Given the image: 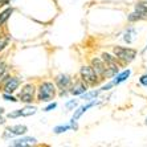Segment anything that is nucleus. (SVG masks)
Returning a JSON list of instances; mask_svg holds the SVG:
<instances>
[{
    "label": "nucleus",
    "instance_id": "20e7f679",
    "mask_svg": "<svg viewBox=\"0 0 147 147\" xmlns=\"http://www.w3.org/2000/svg\"><path fill=\"white\" fill-rule=\"evenodd\" d=\"M127 20L130 23H134V21L138 20H147V0L146 1H138L135 4V11L129 15Z\"/></svg>",
    "mask_w": 147,
    "mask_h": 147
},
{
    "label": "nucleus",
    "instance_id": "4468645a",
    "mask_svg": "<svg viewBox=\"0 0 147 147\" xmlns=\"http://www.w3.org/2000/svg\"><path fill=\"white\" fill-rule=\"evenodd\" d=\"M135 36H137V31H135V28L130 27L127 28L126 32H125V34H123V40L126 41L127 44H131L134 41V38H135Z\"/></svg>",
    "mask_w": 147,
    "mask_h": 147
},
{
    "label": "nucleus",
    "instance_id": "5701e85b",
    "mask_svg": "<svg viewBox=\"0 0 147 147\" xmlns=\"http://www.w3.org/2000/svg\"><path fill=\"white\" fill-rule=\"evenodd\" d=\"M56 107H57V103H56V102H52V103H49L48 106L45 107L44 111H52V110L56 109Z\"/></svg>",
    "mask_w": 147,
    "mask_h": 147
},
{
    "label": "nucleus",
    "instance_id": "f257e3e1",
    "mask_svg": "<svg viewBox=\"0 0 147 147\" xmlns=\"http://www.w3.org/2000/svg\"><path fill=\"white\" fill-rule=\"evenodd\" d=\"M56 97V88L53 82L45 81L41 82L37 89V99L41 102H51Z\"/></svg>",
    "mask_w": 147,
    "mask_h": 147
},
{
    "label": "nucleus",
    "instance_id": "cd10ccee",
    "mask_svg": "<svg viewBox=\"0 0 147 147\" xmlns=\"http://www.w3.org/2000/svg\"><path fill=\"white\" fill-rule=\"evenodd\" d=\"M146 49H147V47H146Z\"/></svg>",
    "mask_w": 147,
    "mask_h": 147
},
{
    "label": "nucleus",
    "instance_id": "6ab92c4d",
    "mask_svg": "<svg viewBox=\"0 0 147 147\" xmlns=\"http://www.w3.org/2000/svg\"><path fill=\"white\" fill-rule=\"evenodd\" d=\"M68 130H73L72 129V125H61V126H57V127H55V133L56 134H61V133H65V131H68Z\"/></svg>",
    "mask_w": 147,
    "mask_h": 147
},
{
    "label": "nucleus",
    "instance_id": "f03ea898",
    "mask_svg": "<svg viewBox=\"0 0 147 147\" xmlns=\"http://www.w3.org/2000/svg\"><path fill=\"white\" fill-rule=\"evenodd\" d=\"M114 56L117 57V60L129 64L137 57V51L133 48H126V47H114L113 49Z\"/></svg>",
    "mask_w": 147,
    "mask_h": 147
},
{
    "label": "nucleus",
    "instance_id": "a211bd4d",
    "mask_svg": "<svg viewBox=\"0 0 147 147\" xmlns=\"http://www.w3.org/2000/svg\"><path fill=\"white\" fill-rule=\"evenodd\" d=\"M8 42H9L8 34H0V52L4 51V48L8 45Z\"/></svg>",
    "mask_w": 147,
    "mask_h": 147
},
{
    "label": "nucleus",
    "instance_id": "39448f33",
    "mask_svg": "<svg viewBox=\"0 0 147 147\" xmlns=\"http://www.w3.org/2000/svg\"><path fill=\"white\" fill-rule=\"evenodd\" d=\"M1 86H3V92L12 94L13 92H16V89L20 85V80L17 77H11V76H5L4 78H0Z\"/></svg>",
    "mask_w": 147,
    "mask_h": 147
},
{
    "label": "nucleus",
    "instance_id": "a878e982",
    "mask_svg": "<svg viewBox=\"0 0 147 147\" xmlns=\"http://www.w3.org/2000/svg\"><path fill=\"white\" fill-rule=\"evenodd\" d=\"M1 123H4V119L1 118V117H0V125H1Z\"/></svg>",
    "mask_w": 147,
    "mask_h": 147
},
{
    "label": "nucleus",
    "instance_id": "f8f14e48",
    "mask_svg": "<svg viewBox=\"0 0 147 147\" xmlns=\"http://www.w3.org/2000/svg\"><path fill=\"white\" fill-rule=\"evenodd\" d=\"M88 90V85H86L84 81H80V82H76L74 85L70 88V93L73 96H81L84 93Z\"/></svg>",
    "mask_w": 147,
    "mask_h": 147
},
{
    "label": "nucleus",
    "instance_id": "9b49d317",
    "mask_svg": "<svg viewBox=\"0 0 147 147\" xmlns=\"http://www.w3.org/2000/svg\"><path fill=\"white\" fill-rule=\"evenodd\" d=\"M97 103H98V102H97L96 99H93L92 102H89V103H86L85 106H81V107H78V109H77V110H76V111H74V114H73V117H72V119L77 121V119H78V118H80V117H81V115H82V114H84V113H86V111H88V110H89V109H90V107H93V106H96Z\"/></svg>",
    "mask_w": 147,
    "mask_h": 147
},
{
    "label": "nucleus",
    "instance_id": "2eb2a0df",
    "mask_svg": "<svg viewBox=\"0 0 147 147\" xmlns=\"http://www.w3.org/2000/svg\"><path fill=\"white\" fill-rule=\"evenodd\" d=\"M101 93V90H92V92H88L86 90L84 94H81V98L85 99V101H93L98 97V94Z\"/></svg>",
    "mask_w": 147,
    "mask_h": 147
},
{
    "label": "nucleus",
    "instance_id": "b1692460",
    "mask_svg": "<svg viewBox=\"0 0 147 147\" xmlns=\"http://www.w3.org/2000/svg\"><path fill=\"white\" fill-rule=\"evenodd\" d=\"M139 84L142 86H146V88H147V74H143L142 77H140V78H139Z\"/></svg>",
    "mask_w": 147,
    "mask_h": 147
},
{
    "label": "nucleus",
    "instance_id": "423d86ee",
    "mask_svg": "<svg viewBox=\"0 0 147 147\" xmlns=\"http://www.w3.org/2000/svg\"><path fill=\"white\" fill-rule=\"evenodd\" d=\"M34 98V86L32 84H27L23 86L21 92L19 93V101L24 103H31Z\"/></svg>",
    "mask_w": 147,
    "mask_h": 147
},
{
    "label": "nucleus",
    "instance_id": "393cba45",
    "mask_svg": "<svg viewBox=\"0 0 147 147\" xmlns=\"http://www.w3.org/2000/svg\"><path fill=\"white\" fill-rule=\"evenodd\" d=\"M4 113V109H3V107H0V114H3Z\"/></svg>",
    "mask_w": 147,
    "mask_h": 147
},
{
    "label": "nucleus",
    "instance_id": "4be33fe9",
    "mask_svg": "<svg viewBox=\"0 0 147 147\" xmlns=\"http://www.w3.org/2000/svg\"><path fill=\"white\" fill-rule=\"evenodd\" d=\"M66 109H74L76 106H77V101H74V99H72V101H69V102H66Z\"/></svg>",
    "mask_w": 147,
    "mask_h": 147
},
{
    "label": "nucleus",
    "instance_id": "1a4fd4ad",
    "mask_svg": "<svg viewBox=\"0 0 147 147\" xmlns=\"http://www.w3.org/2000/svg\"><path fill=\"white\" fill-rule=\"evenodd\" d=\"M55 82H56V85H57L58 89L61 90V94H65L66 89H69L70 85H72V77L68 74H58L57 77H56Z\"/></svg>",
    "mask_w": 147,
    "mask_h": 147
},
{
    "label": "nucleus",
    "instance_id": "aec40b11",
    "mask_svg": "<svg viewBox=\"0 0 147 147\" xmlns=\"http://www.w3.org/2000/svg\"><path fill=\"white\" fill-rule=\"evenodd\" d=\"M3 98L5 99V101H11V102H17V101H19V99H16L13 96H11V94H8V93H4Z\"/></svg>",
    "mask_w": 147,
    "mask_h": 147
},
{
    "label": "nucleus",
    "instance_id": "f3484780",
    "mask_svg": "<svg viewBox=\"0 0 147 147\" xmlns=\"http://www.w3.org/2000/svg\"><path fill=\"white\" fill-rule=\"evenodd\" d=\"M12 12H13V8H7L5 11H3V12L0 13V27L9 19L11 15H12Z\"/></svg>",
    "mask_w": 147,
    "mask_h": 147
},
{
    "label": "nucleus",
    "instance_id": "0eeeda50",
    "mask_svg": "<svg viewBox=\"0 0 147 147\" xmlns=\"http://www.w3.org/2000/svg\"><path fill=\"white\" fill-rule=\"evenodd\" d=\"M92 68L96 70V73L98 74V77L101 80L106 78L107 77V72H109V69H107L106 64L103 62L102 58H98V57L93 58L92 60Z\"/></svg>",
    "mask_w": 147,
    "mask_h": 147
},
{
    "label": "nucleus",
    "instance_id": "7ed1b4c3",
    "mask_svg": "<svg viewBox=\"0 0 147 147\" xmlns=\"http://www.w3.org/2000/svg\"><path fill=\"white\" fill-rule=\"evenodd\" d=\"M80 76H81L82 81L85 82L86 85H90V86L97 85L99 82V80H101L92 66H82L80 69Z\"/></svg>",
    "mask_w": 147,
    "mask_h": 147
},
{
    "label": "nucleus",
    "instance_id": "6e6552de",
    "mask_svg": "<svg viewBox=\"0 0 147 147\" xmlns=\"http://www.w3.org/2000/svg\"><path fill=\"white\" fill-rule=\"evenodd\" d=\"M27 131H28L27 126H24V125H16V126H12V127H7L3 134V138L4 139H9V138L17 137V135H24Z\"/></svg>",
    "mask_w": 147,
    "mask_h": 147
},
{
    "label": "nucleus",
    "instance_id": "ddd939ff",
    "mask_svg": "<svg viewBox=\"0 0 147 147\" xmlns=\"http://www.w3.org/2000/svg\"><path fill=\"white\" fill-rule=\"evenodd\" d=\"M130 74H131V70H130V69H126V70H123L122 73H117V74L114 76V80H113L114 86L122 84L123 81H126V80L130 77Z\"/></svg>",
    "mask_w": 147,
    "mask_h": 147
},
{
    "label": "nucleus",
    "instance_id": "dca6fc26",
    "mask_svg": "<svg viewBox=\"0 0 147 147\" xmlns=\"http://www.w3.org/2000/svg\"><path fill=\"white\" fill-rule=\"evenodd\" d=\"M19 111H20V117H31V115H33V114H36L37 109L34 106H25V107H23V109H20Z\"/></svg>",
    "mask_w": 147,
    "mask_h": 147
},
{
    "label": "nucleus",
    "instance_id": "bb28decb",
    "mask_svg": "<svg viewBox=\"0 0 147 147\" xmlns=\"http://www.w3.org/2000/svg\"><path fill=\"white\" fill-rule=\"evenodd\" d=\"M146 125H147V118H146Z\"/></svg>",
    "mask_w": 147,
    "mask_h": 147
},
{
    "label": "nucleus",
    "instance_id": "412c9836",
    "mask_svg": "<svg viewBox=\"0 0 147 147\" xmlns=\"http://www.w3.org/2000/svg\"><path fill=\"white\" fill-rule=\"evenodd\" d=\"M5 70H7V66H5L4 61H0V78H1V77H4Z\"/></svg>",
    "mask_w": 147,
    "mask_h": 147
},
{
    "label": "nucleus",
    "instance_id": "9d476101",
    "mask_svg": "<svg viewBox=\"0 0 147 147\" xmlns=\"http://www.w3.org/2000/svg\"><path fill=\"white\" fill-rule=\"evenodd\" d=\"M37 140L32 137H25V138H20V139L12 140L9 143V146L13 147H25V146H32V144H36Z\"/></svg>",
    "mask_w": 147,
    "mask_h": 147
}]
</instances>
